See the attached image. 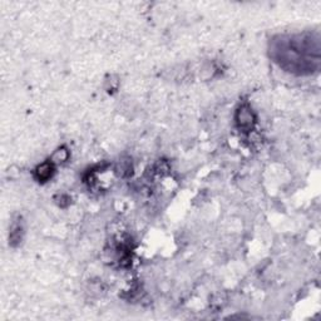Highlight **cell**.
I'll return each instance as SVG.
<instances>
[{"mask_svg":"<svg viewBox=\"0 0 321 321\" xmlns=\"http://www.w3.org/2000/svg\"><path fill=\"white\" fill-rule=\"evenodd\" d=\"M20 220H16V221L13 222L12 227H10V233H9V242L12 245H16V242H19L21 240V235H23V226H21V222H19Z\"/></svg>","mask_w":321,"mask_h":321,"instance_id":"cell-3","label":"cell"},{"mask_svg":"<svg viewBox=\"0 0 321 321\" xmlns=\"http://www.w3.org/2000/svg\"><path fill=\"white\" fill-rule=\"evenodd\" d=\"M68 157H69V152H68V149L65 148V147H61V148H58L57 151L53 153L50 160H52L54 164H59L65 162V160H68Z\"/></svg>","mask_w":321,"mask_h":321,"instance_id":"cell-4","label":"cell"},{"mask_svg":"<svg viewBox=\"0 0 321 321\" xmlns=\"http://www.w3.org/2000/svg\"><path fill=\"white\" fill-rule=\"evenodd\" d=\"M54 166L55 164L53 163L52 160H49L36 167L35 171H34V177H35L36 181L44 183V182L49 181V179L52 178L55 171Z\"/></svg>","mask_w":321,"mask_h":321,"instance_id":"cell-2","label":"cell"},{"mask_svg":"<svg viewBox=\"0 0 321 321\" xmlns=\"http://www.w3.org/2000/svg\"><path fill=\"white\" fill-rule=\"evenodd\" d=\"M237 125L243 130L252 129L255 125V117L249 106H242L239 109V112H237Z\"/></svg>","mask_w":321,"mask_h":321,"instance_id":"cell-1","label":"cell"}]
</instances>
